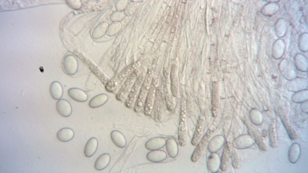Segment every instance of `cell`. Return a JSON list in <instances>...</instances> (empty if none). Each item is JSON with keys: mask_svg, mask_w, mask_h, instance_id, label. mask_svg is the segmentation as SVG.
<instances>
[{"mask_svg": "<svg viewBox=\"0 0 308 173\" xmlns=\"http://www.w3.org/2000/svg\"><path fill=\"white\" fill-rule=\"evenodd\" d=\"M152 70H148L140 89L137 99L134 106V110L136 113L140 112L144 107L146 99L149 92L153 78Z\"/></svg>", "mask_w": 308, "mask_h": 173, "instance_id": "1", "label": "cell"}, {"mask_svg": "<svg viewBox=\"0 0 308 173\" xmlns=\"http://www.w3.org/2000/svg\"><path fill=\"white\" fill-rule=\"evenodd\" d=\"M178 139L180 145L185 146L188 141V137L186 125V115L185 106H182L180 109L178 129Z\"/></svg>", "mask_w": 308, "mask_h": 173, "instance_id": "2", "label": "cell"}, {"mask_svg": "<svg viewBox=\"0 0 308 173\" xmlns=\"http://www.w3.org/2000/svg\"><path fill=\"white\" fill-rule=\"evenodd\" d=\"M145 75L143 73L139 74L129 92L126 102V106L131 108L134 107L141 86L144 80Z\"/></svg>", "mask_w": 308, "mask_h": 173, "instance_id": "3", "label": "cell"}, {"mask_svg": "<svg viewBox=\"0 0 308 173\" xmlns=\"http://www.w3.org/2000/svg\"><path fill=\"white\" fill-rule=\"evenodd\" d=\"M215 129H208L203 136L194 150L191 157L192 161L197 162L203 154L211 138L214 134Z\"/></svg>", "mask_w": 308, "mask_h": 173, "instance_id": "4", "label": "cell"}, {"mask_svg": "<svg viewBox=\"0 0 308 173\" xmlns=\"http://www.w3.org/2000/svg\"><path fill=\"white\" fill-rule=\"evenodd\" d=\"M158 83V79L153 78L143 107L144 113L146 116L150 115L153 110Z\"/></svg>", "mask_w": 308, "mask_h": 173, "instance_id": "5", "label": "cell"}, {"mask_svg": "<svg viewBox=\"0 0 308 173\" xmlns=\"http://www.w3.org/2000/svg\"><path fill=\"white\" fill-rule=\"evenodd\" d=\"M62 66L66 74L69 75H73L78 70V63L77 60L73 55H67L63 60Z\"/></svg>", "mask_w": 308, "mask_h": 173, "instance_id": "6", "label": "cell"}, {"mask_svg": "<svg viewBox=\"0 0 308 173\" xmlns=\"http://www.w3.org/2000/svg\"><path fill=\"white\" fill-rule=\"evenodd\" d=\"M160 87L157 88L153 109L154 119L157 122L160 121L161 119L163 107V93Z\"/></svg>", "mask_w": 308, "mask_h": 173, "instance_id": "7", "label": "cell"}, {"mask_svg": "<svg viewBox=\"0 0 308 173\" xmlns=\"http://www.w3.org/2000/svg\"><path fill=\"white\" fill-rule=\"evenodd\" d=\"M205 124V118L202 116L199 118L196 129L192 141V145L196 146L203 136Z\"/></svg>", "mask_w": 308, "mask_h": 173, "instance_id": "8", "label": "cell"}, {"mask_svg": "<svg viewBox=\"0 0 308 173\" xmlns=\"http://www.w3.org/2000/svg\"><path fill=\"white\" fill-rule=\"evenodd\" d=\"M139 75L136 70L128 76L119 92V99H122L129 92Z\"/></svg>", "mask_w": 308, "mask_h": 173, "instance_id": "9", "label": "cell"}, {"mask_svg": "<svg viewBox=\"0 0 308 173\" xmlns=\"http://www.w3.org/2000/svg\"><path fill=\"white\" fill-rule=\"evenodd\" d=\"M56 108L58 114L63 117L69 116L72 113V109L70 103L64 99H60L57 101Z\"/></svg>", "mask_w": 308, "mask_h": 173, "instance_id": "10", "label": "cell"}, {"mask_svg": "<svg viewBox=\"0 0 308 173\" xmlns=\"http://www.w3.org/2000/svg\"><path fill=\"white\" fill-rule=\"evenodd\" d=\"M68 96L74 100L79 102L86 101L88 98V95L83 90L78 88H70L68 90Z\"/></svg>", "mask_w": 308, "mask_h": 173, "instance_id": "11", "label": "cell"}, {"mask_svg": "<svg viewBox=\"0 0 308 173\" xmlns=\"http://www.w3.org/2000/svg\"><path fill=\"white\" fill-rule=\"evenodd\" d=\"M166 142L165 139L162 137H155L147 141L145 144V147L149 150H159L163 147Z\"/></svg>", "mask_w": 308, "mask_h": 173, "instance_id": "12", "label": "cell"}, {"mask_svg": "<svg viewBox=\"0 0 308 173\" xmlns=\"http://www.w3.org/2000/svg\"><path fill=\"white\" fill-rule=\"evenodd\" d=\"M49 93L53 99L59 100L62 97L63 93V88L61 84L56 81L52 82L49 87Z\"/></svg>", "mask_w": 308, "mask_h": 173, "instance_id": "13", "label": "cell"}, {"mask_svg": "<svg viewBox=\"0 0 308 173\" xmlns=\"http://www.w3.org/2000/svg\"><path fill=\"white\" fill-rule=\"evenodd\" d=\"M167 157V154L163 150H151L146 155L147 159L149 161L154 162H162Z\"/></svg>", "mask_w": 308, "mask_h": 173, "instance_id": "14", "label": "cell"}, {"mask_svg": "<svg viewBox=\"0 0 308 173\" xmlns=\"http://www.w3.org/2000/svg\"><path fill=\"white\" fill-rule=\"evenodd\" d=\"M74 135L73 130L69 128H64L59 130L57 132L56 137L57 139L62 142H67L71 140Z\"/></svg>", "mask_w": 308, "mask_h": 173, "instance_id": "15", "label": "cell"}, {"mask_svg": "<svg viewBox=\"0 0 308 173\" xmlns=\"http://www.w3.org/2000/svg\"><path fill=\"white\" fill-rule=\"evenodd\" d=\"M212 92V113L213 117H216L218 113L219 106L218 87L216 82L213 83Z\"/></svg>", "mask_w": 308, "mask_h": 173, "instance_id": "16", "label": "cell"}, {"mask_svg": "<svg viewBox=\"0 0 308 173\" xmlns=\"http://www.w3.org/2000/svg\"><path fill=\"white\" fill-rule=\"evenodd\" d=\"M98 142L95 137L90 138L86 143L84 148V154L87 157L92 156L95 153L97 148Z\"/></svg>", "mask_w": 308, "mask_h": 173, "instance_id": "17", "label": "cell"}, {"mask_svg": "<svg viewBox=\"0 0 308 173\" xmlns=\"http://www.w3.org/2000/svg\"><path fill=\"white\" fill-rule=\"evenodd\" d=\"M230 161V150L227 143L226 142L220 159V168L221 170L224 171L228 169Z\"/></svg>", "mask_w": 308, "mask_h": 173, "instance_id": "18", "label": "cell"}, {"mask_svg": "<svg viewBox=\"0 0 308 173\" xmlns=\"http://www.w3.org/2000/svg\"><path fill=\"white\" fill-rule=\"evenodd\" d=\"M111 159L110 156L107 153H104L100 156L96 160L94 167L97 171L102 170L109 164Z\"/></svg>", "mask_w": 308, "mask_h": 173, "instance_id": "19", "label": "cell"}, {"mask_svg": "<svg viewBox=\"0 0 308 173\" xmlns=\"http://www.w3.org/2000/svg\"><path fill=\"white\" fill-rule=\"evenodd\" d=\"M110 136L112 141L117 147L123 148L126 146V139L124 135L119 131H113L111 133Z\"/></svg>", "mask_w": 308, "mask_h": 173, "instance_id": "20", "label": "cell"}, {"mask_svg": "<svg viewBox=\"0 0 308 173\" xmlns=\"http://www.w3.org/2000/svg\"><path fill=\"white\" fill-rule=\"evenodd\" d=\"M177 69L174 64L173 65L170 73L171 90V94L174 97L177 96L178 93V82Z\"/></svg>", "mask_w": 308, "mask_h": 173, "instance_id": "21", "label": "cell"}, {"mask_svg": "<svg viewBox=\"0 0 308 173\" xmlns=\"http://www.w3.org/2000/svg\"><path fill=\"white\" fill-rule=\"evenodd\" d=\"M108 98V96L106 94H99L94 97L90 100L89 106L93 108L99 107L106 103Z\"/></svg>", "mask_w": 308, "mask_h": 173, "instance_id": "22", "label": "cell"}, {"mask_svg": "<svg viewBox=\"0 0 308 173\" xmlns=\"http://www.w3.org/2000/svg\"><path fill=\"white\" fill-rule=\"evenodd\" d=\"M280 116L289 137L292 140H296L298 137L297 133L289 122L286 116L284 114H281Z\"/></svg>", "mask_w": 308, "mask_h": 173, "instance_id": "23", "label": "cell"}, {"mask_svg": "<svg viewBox=\"0 0 308 173\" xmlns=\"http://www.w3.org/2000/svg\"><path fill=\"white\" fill-rule=\"evenodd\" d=\"M166 148L169 156L172 158L176 157L178 154V148L175 140L172 138L168 139L166 141Z\"/></svg>", "mask_w": 308, "mask_h": 173, "instance_id": "24", "label": "cell"}, {"mask_svg": "<svg viewBox=\"0 0 308 173\" xmlns=\"http://www.w3.org/2000/svg\"><path fill=\"white\" fill-rule=\"evenodd\" d=\"M208 168L211 171L213 166V172L217 171L220 166V159L219 155L216 153H213L209 156L208 161Z\"/></svg>", "mask_w": 308, "mask_h": 173, "instance_id": "25", "label": "cell"}, {"mask_svg": "<svg viewBox=\"0 0 308 173\" xmlns=\"http://www.w3.org/2000/svg\"><path fill=\"white\" fill-rule=\"evenodd\" d=\"M169 84L167 81L164 84V92L167 107L168 110L172 111L174 108V104L169 89Z\"/></svg>", "mask_w": 308, "mask_h": 173, "instance_id": "26", "label": "cell"}, {"mask_svg": "<svg viewBox=\"0 0 308 173\" xmlns=\"http://www.w3.org/2000/svg\"><path fill=\"white\" fill-rule=\"evenodd\" d=\"M300 153V148L298 144L294 143L291 146L288 151V158L290 162H297Z\"/></svg>", "mask_w": 308, "mask_h": 173, "instance_id": "27", "label": "cell"}, {"mask_svg": "<svg viewBox=\"0 0 308 173\" xmlns=\"http://www.w3.org/2000/svg\"><path fill=\"white\" fill-rule=\"evenodd\" d=\"M109 25L106 22L102 23L97 26L92 32V36L94 39H97L101 38L105 33Z\"/></svg>", "mask_w": 308, "mask_h": 173, "instance_id": "28", "label": "cell"}, {"mask_svg": "<svg viewBox=\"0 0 308 173\" xmlns=\"http://www.w3.org/2000/svg\"><path fill=\"white\" fill-rule=\"evenodd\" d=\"M249 130L251 131V135L254 138L255 141L258 147L262 150H266L267 149L266 147L260 134L256 130H254L253 128H251V130Z\"/></svg>", "mask_w": 308, "mask_h": 173, "instance_id": "29", "label": "cell"}, {"mask_svg": "<svg viewBox=\"0 0 308 173\" xmlns=\"http://www.w3.org/2000/svg\"><path fill=\"white\" fill-rule=\"evenodd\" d=\"M120 24L119 22H113L109 25L106 32L107 35L112 36L116 34L120 29Z\"/></svg>", "mask_w": 308, "mask_h": 173, "instance_id": "30", "label": "cell"}, {"mask_svg": "<svg viewBox=\"0 0 308 173\" xmlns=\"http://www.w3.org/2000/svg\"><path fill=\"white\" fill-rule=\"evenodd\" d=\"M269 133L270 145L272 147H275L277 146V141L275 129L273 126H270L269 129Z\"/></svg>", "mask_w": 308, "mask_h": 173, "instance_id": "31", "label": "cell"}, {"mask_svg": "<svg viewBox=\"0 0 308 173\" xmlns=\"http://www.w3.org/2000/svg\"><path fill=\"white\" fill-rule=\"evenodd\" d=\"M232 159L233 166L235 168H238L240 166V161L237 153L233 150L232 153Z\"/></svg>", "mask_w": 308, "mask_h": 173, "instance_id": "32", "label": "cell"}, {"mask_svg": "<svg viewBox=\"0 0 308 173\" xmlns=\"http://www.w3.org/2000/svg\"><path fill=\"white\" fill-rule=\"evenodd\" d=\"M66 2L71 8L75 10H79L82 6V4L80 0H67Z\"/></svg>", "mask_w": 308, "mask_h": 173, "instance_id": "33", "label": "cell"}, {"mask_svg": "<svg viewBox=\"0 0 308 173\" xmlns=\"http://www.w3.org/2000/svg\"><path fill=\"white\" fill-rule=\"evenodd\" d=\"M121 13L118 11L113 12L110 15V20L113 22H118L121 20Z\"/></svg>", "mask_w": 308, "mask_h": 173, "instance_id": "34", "label": "cell"}]
</instances>
